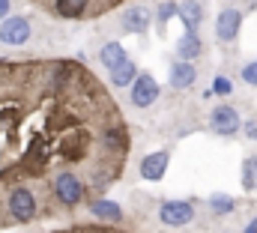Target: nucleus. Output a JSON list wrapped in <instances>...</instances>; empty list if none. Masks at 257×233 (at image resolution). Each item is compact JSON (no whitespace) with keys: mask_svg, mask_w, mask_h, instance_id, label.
<instances>
[{"mask_svg":"<svg viewBox=\"0 0 257 233\" xmlns=\"http://www.w3.org/2000/svg\"><path fill=\"white\" fill-rule=\"evenodd\" d=\"M156 99H159V84H156V78H153L150 72L135 75V81H132V105H135V108H150Z\"/></svg>","mask_w":257,"mask_h":233,"instance_id":"20e7f679","label":"nucleus"},{"mask_svg":"<svg viewBox=\"0 0 257 233\" xmlns=\"http://www.w3.org/2000/svg\"><path fill=\"white\" fill-rule=\"evenodd\" d=\"M99 60L105 63V69H117V66H123L126 63V51H123V45L120 42H108L105 48H102V54H99Z\"/></svg>","mask_w":257,"mask_h":233,"instance_id":"9d476101","label":"nucleus"},{"mask_svg":"<svg viewBox=\"0 0 257 233\" xmlns=\"http://www.w3.org/2000/svg\"><path fill=\"white\" fill-rule=\"evenodd\" d=\"M242 185H245V191L257 188V156H248L242 162Z\"/></svg>","mask_w":257,"mask_h":233,"instance_id":"dca6fc26","label":"nucleus"},{"mask_svg":"<svg viewBox=\"0 0 257 233\" xmlns=\"http://www.w3.org/2000/svg\"><path fill=\"white\" fill-rule=\"evenodd\" d=\"M177 12L183 15V21H186V27H189V30H194V27L200 24V3L186 0V3H180V6H177Z\"/></svg>","mask_w":257,"mask_h":233,"instance_id":"4468645a","label":"nucleus"},{"mask_svg":"<svg viewBox=\"0 0 257 233\" xmlns=\"http://www.w3.org/2000/svg\"><path fill=\"white\" fill-rule=\"evenodd\" d=\"M120 102L78 60H0V230L87 206L123 176Z\"/></svg>","mask_w":257,"mask_h":233,"instance_id":"f257e3e1","label":"nucleus"},{"mask_svg":"<svg viewBox=\"0 0 257 233\" xmlns=\"http://www.w3.org/2000/svg\"><path fill=\"white\" fill-rule=\"evenodd\" d=\"M209 206H212L215 215H227V212H233L236 200H233L230 194H212V197H209Z\"/></svg>","mask_w":257,"mask_h":233,"instance_id":"f3484780","label":"nucleus"},{"mask_svg":"<svg viewBox=\"0 0 257 233\" xmlns=\"http://www.w3.org/2000/svg\"><path fill=\"white\" fill-rule=\"evenodd\" d=\"M30 39V21L27 18H3L0 24V42L3 45H24Z\"/></svg>","mask_w":257,"mask_h":233,"instance_id":"423d86ee","label":"nucleus"},{"mask_svg":"<svg viewBox=\"0 0 257 233\" xmlns=\"http://www.w3.org/2000/svg\"><path fill=\"white\" fill-rule=\"evenodd\" d=\"M245 135H248L251 141H257V123H245Z\"/></svg>","mask_w":257,"mask_h":233,"instance_id":"4be33fe9","label":"nucleus"},{"mask_svg":"<svg viewBox=\"0 0 257 233\" xmlns=\"http://www.w3.org/2000/svg\"><path fill=\"white\" fill-rule=\"evenodd\" d=\"M230 90H233V84H230L227 78H221V75H218V78L212 81V93H218V96H227Z\"/></svg>","mask_w":257,"mask_h":233,"instance_id":"aec40b11","label":"nucleus"},{"mask_svg":"<svg viewBox=\"0 0 257 233\" xmlns=\"http://www.w3.org/2000/svg\"><path fill=\"white\" fill-rule=\"evenodd\" d=\"M48 233H128V230H120V227H114V224H72V227L48 230Z\"/></svg>","mask_w":257,"mask_h":233,"instance_id":"ddd939ff","label":"nucleus"},{"mask_svg":"<svg viewBox=\"0 0 257 233\" xmlns=\"http://www.w3.org/2000/svg\"><path fill=\"white\" fill-rule=\"evenodd\" d=\"M30 3L60 21H93V18L114 12L126 0H30Z\"/></svg>","mask_w":257,"mask_h":233,"instance_id":"f03ea898","label":"nucleus"},{"mask_svg":"<svg viewBox=\"0 0 257 233\" xmlns=\"http://www.w3.org/2000/svg\"><path fill=\"white\" fill-rule=\"evenodd\" d=\"M239 27H242V12L239 9H221V15L215 18V36L221 42H233L239 36Z\"/></svg>","mask_w":257,"mask_h":233,"instance_id":"0eeeda50","label":"nucleus"},{"mask_svg":"<svg viewBox=\"0 0 257 233\" xmlns=\"http://www.w3.org/2000/svg\"><path fill=\"white\" fill-rule=\"evenodd\" d=\"M174 12H177V3H162V6H159V21L168 24V18H171Z\"/></svg>","mask_w":257,"mask_h":233,"instance_id":"412c9836","label":"nucleus"},{"mask_svg":"<svg viewBox=\"0 0 257 233\" xmlns=\"http://www.w3.org/2000/svg\"><path fill=\"white\" fill-rule=\"evenodd\" d=\"M242 81H245V84H251V87H257V60L242 66Z\"/></svg>","mask_w":257,"mask_h":233,"instance_id":"6ab92c4d","label":"nucleus"},{"mask_svg":"<svg viewBox=\"0 0 257 233\" xmlns=\"http://www.w3.org/2000/svg\"><path fill=\"white\" fill-rule=\"evenodd\" d=\"M90 212H93V215H99V218H111V221H120V218H123V212H120V209H117L114 203L102 200V197L90 203Z\"/></svg>","mask_w":257,"mask_h":233,"instance_id":"2eb2a0df","label":"nucleus"},{"mask_svg":"<svg viewBox=\"0 0 257 233\" xmlns=\"http://www.w3.org/2000/svg\"><path fill=\"white\" fill-rule=\"evenodd\" d=\"M209 126H212V132L215 135H236L239 132V126H242V120L236 114V108H230V105H218V108H212V114H209Z\"/></svg>","mask_w":257,"mask_h":233,"instance_id":"39448f33","label":"nucleus"},{"mask_svg":"<svg viewBox=\"0 0 257 233\" xmlns=\"http://www.w3.org/2000/svg\"><path fill=\"white\" fill-rule=\"evenodd\" d=\"M168 165H171V156H168L165 150L150 153L147 159H141V176H144L147 182H156V179H162V176H165Z\"/></svg>","mask_w":257,"mask_h":233,"instance_id":"6e6552de","label":"nucleus"},{"mask_svg":"<svg viewBox=\"0 0 257 233\" xmlns=\"http://www.w3.org/2000/svg\"><path fill=\"white\" fill-rule=\"evenodd\" d=\"M177 54L183 60H194L197 54H200V39H197V33L194 30H189L183 39H180V45H177Z\"/></svg>","mask_w":257,"mask_h":233,"instance_id":"f8f14e48","label":"nucleus"},{"mask_svg":"<svg viewBox=\"0 0 257 233\" xmlns=\"http://www.w3.org/2000/svg\"><path fill=\"white\" fill-rule=\"evenodd\" d=\"M111 81H114V87H126L128 81H135V66L126 60L123 66H117V69L111 72Z\"/></svg>","mask_w":257,"mask_h":233,"instance_id":"a211bd4d","label":"nucleus"},{"mask_svg":"<svg viewBox=\"0 0 257 233\" xmlns=\"http://www.w3.org/2000/svg\"><path fill=\"white\" fill-rule=\"evenodd\" d=\"M245 233H257V218H251V221H248V227H245Z\"/></svg>","mask_w":257,"mask_h":233,"instance_id":"b1692460","label":"nucleus"},{"mask_svg":"<svg viewBox=\"0 0 257 233\" xmlns=\"http://www.w3.org/2000/svg\"><path fill=\"white\" fill-rule=\"evenodd\" d=\"M159 218L168 227H183V224H189L194 218V206L189 200H165L159 206Z\"/></svg>","mask_w":257,"mask_h":233,"instance_id":"7ed1b4c3","label":"nucleus"},{"mask_svg":"<svg viewBox=\"0 0 257 233\" xmlns=\"http://www.w3.org/2000/svg\"><path fill=\"white\" fill-rule=\"evenodd\" d=\"M9 15V0H0V21Z\"/></svg>","mask_w":257,"mask_h":233,"instance_id":"5701e85b","label":"nucleus"},{"mask_svg":"<svg viewBox=\"0 0 257 233\" xmlns=\"http://www.w3.org/2000/svg\"><path fill=\"white\" fill-rule=\"evenodd\" d=\"M120 21H123V27H126L128 33H144V30L150 27V15H147V9H132V12H126Z\"/></svg>","mask_w":257,"mask_h":233,"instance_id":"9b49d317","label":"nucleus"},{"mask_svg":"<svg viewBox=\"0 0 257 233\" xmlns=\"http://www.w3.org/2000/svg\"><path fill=\"white\" fill-rule=\"evenodd\" d=\"M194 78H197V72H194V66L189 60H177V63H171V87H177V90H189L194 84Z\"/></svg>","mask_w":257,"mask_h":233,"instance_id":"1a4fd4ad","label":"nucleus"}]
</instances>
